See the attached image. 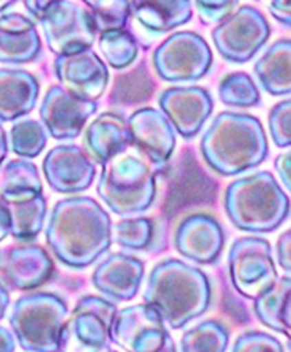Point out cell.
I'll return each mask as SVG.
<instances>
[{
    "label": "cell",
    "instance_id": "bcb514c9",
    "mask_svg": "<svg viewBox=\"0 0 291 352\" xmlns=\"http://www.w3.org/2000/svg\"><path fill=\"white\" fill-rule=\"evenodd\" d=\"M287 349H288V352H291V338H288V341H287Z\"/></svg>",
    "mask_w": 291,
    "mask_h": 352
},
{
    "label": "cell",
    "instance_id": "e0dca14e",
    "mask_svg": "<svg viewBox=\"0 0 291 352\" xmlns=\"http://www.w3.org/2000/svg\"><path fill=\"white\" fill-rule=\"evenodd\" d=\"M52 274L54 261L41 245H13L0 252V278L7 288L36 289L47 283Z\"/></svg>",
    "mask_w": 291,
    "mask_h": 352
},
{
    "label": "cell",
    "instance_id": "ac0fdd59",
    "mask_svg": "<svg viewBox=\"0 0 291 352\" xmlns=\"http://www.w3.org/2000/svg\"><path fill=\"white\" fill-rule=\"evenodd\" d=\"M175 249L195 264H216L225 247L222 225L210 214L197 212L184 217L175 231Z\"/></svg>",
    "mask_w": 291,
    "mask_h": 352
},
{
    "label": "cell",
    "instance_id": "4fadbf2b",
    "mask_svg": "<svg viewBox=\"0 0 291 352\" xmlns=\"http://www.w3.org/2000/svg\"><path fill=\"white\" fill-rule=\"evenodd\" d=\"M54 73L63 90L93 102L104 95L111 77L107 65L93 49L58 55L54 60Z\"/></svg>",
    "mask_w": 291,
    "mask_h": 352
},
{
    "label": "cell",
    "instance_id": "d6a6232c",
    "mask_svg": "<svg viewBox=\"0 0 291 352\" xmlns=\"http://www.w3.org/2000/svg\"><path fill=\"white\" fill-rule=\"evenodd\" d=\"M85 8L90 11L96 33L125 30L131 16V5L126 0H84Z\"/></svg>",
    "mask_w": 291,
    "mask_h": 352
},
{
    "label": "cell",
    "instance_id": "cb8c5ba5",
    "mask_svg": "<svg viewBox=\"0 0 291 352\" xmlns=\"http://www.w3.org/2000/svg\"><path fill=\"white\" fill-rule=\"evenodd\" d=\"M40 82L25 69H0V121H16L35 109Z\"/></svg>",
    "mask_w": 291,
    "mask_h": 352
},
{
    "label": "cell",
    "instance_id": "ffe728a7",
    "mask_svg": "<svg viewBox=\"0 0 291 352\" xmlns=\"http://www.w3.org/2000/svg\"><path fill=\"white\" fill-rule=\"evenodd\" d=\"M145 264L128 253H111L96 264L91 283L111 302L133 300L140 289Z\"/></svg>",
    "mask_w": 291,
    "mask_h": 352
},
{
    "label": "cell",
    "instance_id": "4316f807",
    "mask_svg": "<svg viewBox=\"0 0 291 352\" xmlns=\"http://www.w3.org/2000/svg\"><path fill=\"white\" fill-rule=\"evenodd\" d=\"M254 313L263 326L291 338V277H279L254 300Z\"/></svg>",
    "mask_w": 291,
    "mask_h": 352
},
{
    "label": "cell",
    "instance_id": "7dc6e473",
    "mask_svg": "<svg viewBox=\"0 0 291 352\" xmlns=\"http://www.w3.org/2000/svg\"><path fill=\"white\" fill-rule=\"evenodd\" d=\"M111 352H117V351H111Z\"/></svg>",
    "mask_w": 291,
    "mask_h": 352
},
{
    "label": "cell",
    "instance_id": "d4e9b609",
    "mask_svg": "<svg viewBox=\"0 0 291 352\" xmlns=\"http://www.w3.org/2000/svg\"><path fill=\"white\" fill-rule=\"evenodd\" d=\"M131 16L153 35L172 32L188 24L192 19V3L189 0H145L129 2Z\"/></svg>",
    "mask_w": 291,
    "mask_h": 352
},
{
    "label": "cell",
    "instance_id": "9c48e42d",
    "mask_svg": "<svg viewBox=\"0 0 291 352\" xmlns=\"http://www.w3.org/2000/svg\"><path fill=\"white\" fill-rule=\"evenodd\" d=\"M153 68L170 84L195 82L210 73L213 52L205 38L195 32H175L153 52Z\"/></svg>",
    "mask_w": 291,
    "mask_h": 352
},
{
    "label": "cell",
    "instance_id": "f546056e",
    "mask_svg": "<svg viewBox=\"0 0 291 352\" xmlns=\"http://www.w3.org/2000/svg\"><path fill=\"white\" fill-rule=\"evenodd\" d=\"M47 131L38 120L16 121L10 131V146L21 159H34L45 151Z\"/></svg>",
    "mask_w": 291,
    "mask_h": 352
},
{
    "label": "cell",
    "instance_id": "44dd1931",
    "mask_svg": "<svg viewBox=\"0 0 291 352\" xmlns=\"http://www.w3.org/2000/svg\"><path fill=\"white\" fill-rule=\"evenodd\" d=\"M41 55V38L35 21L21 13L0 16V63L25 65Z\"/></svg>",
    "mask_w": 291,
    "mask_h": 352
},
{
    "label": "cell",
    "instance_id": "8d00e7d4",
    "mask_svg": "<svg viewBox=\"0 0 291 352\" xmlns=\"http://www.w3.org/2000/svg\"><path fill=\"white\" fill-rule=\"evenodd\" d=\"M192 7L199 11L202 24L216 27L227 19L239 7V3L225 2V0L224 2H203V0H197L195 3H192Z\"/></svg>",
    "mask_w": 291,
    "mask_h": 352
},
{
    "label": "cell",
    "instance_id": "603a6c76",
    "mask_svg": "<svg viewBox=\"0 0 291 352\" xmlns=\"http://www.w3.org/2000/svg\"><path fill=\"white\" fill-rule=\"evenodd\" d=\"M10 217V236L16 241L30 242L46 227L47 201L43 192L25 190L0 195Z\"/></svg>",
    "mask_w": 291,
    "mask_h": 352
},
{
    "label": "cell",
    "instance_id": "30bf717a",
    "mask_svg": "<svg viewBox=\"0 0 291 352\" xmlns=\"http://www.w3.org/2000/svg\"><path fill=\"white\" fill-rule=\"evenodd\" d=\"M228 272L235 289L255 300L279 278L271 244L260 236L238 238L228 250Z\"/></svg>",
    "mask_w": 291,
    "mask_h": 352
},
{
    "label": "cell",
    "instance_id": "7402d4cb",
    "mask_svg": "<svg viewBox=\"0 0 291 352\" xmlns=\"http://www.w3.org/2000/svg\"><path fill=\"white\" fill-rule=\"evenodd\" d=\"M84 151L93 164L103 165L114 154L133 143L128 120L118 112H103L87 126L84 132Z\"/></svg>",
    "mask_w": 291,
    "mask_h": 352
},
{
    "label": "cell",
    "instance_id": "2e32d148",
    "mask_svg": "<svg viewBox=\"0 0 291 352\" xmlns=\"http://www.w3.org/2000/svg\"><path fill=\"white\" fill-rule=\"evenodd\" d=\"M43 173L54 192L74 195L93 184L96 167L78 145H57L47 151L43 161Z\"/></svg>",
    "mask_w": 291,
    "mask_h": 352
},
{
    "label": "cell",
    "instance_id": "8992f818",
    "mask_svg": "<svg viewBox=\"0 0 291 352\" xmlns=\"http://www.w3.org/2000/svg\"><path fill=\"white\" fill-rule=\"evenodd\" d=\"M68 315L63 297L35 291L14 302L8 321L14 338L25 352H60Z\"/></svg>",
    "mask_w": 291,
    "mask_h": 352
},
{
    "label": "cell",
    "instance_id": "1f68e13d",
    "mask_svg": "<svg viewBox=\"0 0 291 352\" xmlns=\"http://www.w3.org/2000/svg\"><path fill=\"white\" fill-rule=\"evenodd\" d=\"M43 192V183L36 165L27 159H13L0 168V195L16 192Z\"/></svg>",
    "mask_w": 291,
    "mask_h": 352
},
{
    "label": "cell",
    "instance_id": "ee69618b",
    "mask_svg": "<svg viewBox=\"0 0 291 352\" xmlns=\"http://www.w3.org/2000/svg\"><path fill=\"white\" fill-rule=\"evenodd\" d=\"M8 154V139H7V132L2 128V124H0V168H2L5 157H7Z\"/></svg>",
    "mask_w": 291,
    "mask_h": 352
},
{
    "label": "cell",
    "instance_id": "52a82bcc",
    "mask_svg": "<svg viewBox=\"0 0 291 352\" xmlns=\"http://www.w3.org/2000/svg\"><path fill=\"white\" fill-rule=\"evenodd\" d=\"M32 21L40 22L47 47L57 55L74 54L91 49L96 41V29L90 11L84 3L57 0V2H24Z\"/></svg>",
    "mask_w": 291,
    "mask_h": 352
},
{
    "label": "cell",
    "instance_id": "7a4b0ae2",
    "mask_svg": "<svg viewBox=\"0 0 291 352\" xmlns=\"http://www.w3.org/2000/svg\"><path fill=\"white\" fill-rule=\"evenodd\" d=\"M211 283L199 267L177 258L158 263L148 275L144 304L161 315L166 326L180 330L211 305Z\"/></svg>",
    "mask_w": 291,
    "mask_h": 352
},
{
    "label": "cell",
    "instance_id": "f35d334b",
    "mask_svg": "<svg viewBox=\"0 0 291 352\" xmlns=\"http://www.w3.org/2000/svg\"><path fill=\"white\" fill-rule=\"evenodd\" d=\"M274 168H276L279 179L282 181L285 189L291 194V150L279 154L274 161Z\"/></svg>",
    "mask_w": 291,
    "mask_h": 352
},
{
    "label": "cell",
    "instance_id": "5bb4252c",
    "mask_svg": "<svg viewBox=\"0 0 291 352\" xmlns=\"http://www.w3.org/2000/svg\"><path fill=\"white\" fill-rule=\"evenodd\" d=\"M159 110L183 139H194L214 110L211 93L203 87H170L158 99Z\"/></svg>",
    "mask_w": 291,
    "mask_h": 352
},
{
    "label": "cell",
    "instance_id": "ab89813d",
    "mask_svg": "<svg viewBox=\"0 0 291 352\" xmlns=\"http://www.w3.org/2000/svg\"><path fill=\"white\" fill-rule=\"evenodd\" d=\"M269 13L274 19L291 29V2H271L268 5Z\"/></svg>",
    "mask_w": 291,
    "mask_h": 352
},
{
    "label": "cell",
    "instance_id": "836d02e7",
    "mask_svg": "<svg viewBox=\"0 0 291 352\" xmlns=\"http://www.w3.org/2000/svg\"><path fill=\"white\" fill-rule=\"evenodd\" d=\"M155 227L147 217L123 219L112 227V241L125 250H147L150 247Z\"/></svg>",
    "mask_w": 291,
    "mask_h": 352
},
{
    "label": "cell",
    "instance_id": "277c9868",
    "mask_svg": "<svg viewBox=\"0 0 291 352\" xmlns=\"http://www.w3.org/2000/svg\"><path fill=\"white\" fill-rule=\"evenodd\" d=\"M156 173L150 159L131 143L101 165L98 197L117 216L137 217L155 203Z\"/></svg>",
    "mask_w": 291,
    "mask_h": 352
},
{
    "label": "cell",
    "instance_id": "e575fe53",
    "mask_svg": "<svg viewBox=\"0 0 291 352\" xmlns=\"http://www.w3.org/2000/svg\"><path fill=\"white\" fill-rule=\"evenodd\" d=\"M268 128L277 148L291 146V98L277 102L269 110Z\"/></svg>",
    "mask_w": 291,
    "mask_h": 352
},
{
    "label": "cell",
    "instance_id": "83f0119b",
    "mask_svg": "<svg viewBox=\"0 0 291 352\" xmlns=\"http://www.w3.org/2000/svg\"><path fill=\"white\" fill-rule=\"evenodd\" d=\"M230 330L222 322L208 319L181 335L180 352H227Z\"/></svg>",
    "mask_w": 291,
    "mask_h": 352
},
{
    "label": "cell",
    "instance_id": "d6986e66",
    "mask_svg": "<svg viewBox=\"0 0 291 352\" xmlns=\"http://www.w3.org/2000/svg\"><path fill=\"white\" fill-rule=\"evenodd\" d=\"M133 143L150 159L158 172L169 164L177 148V131L161 110L144 107L128 118Z\"/></svg>",
    "mask_w": 291,
    "mask_h": 352
},
{
    "label": "cell",
    "instance_id": "60d3db41",
    "mask_svg": "<svg viewBox=\"0 0 291 352\" xmlns=\"http://www.w3.org/2000/svg\"><path fill=\"white\" fill-rule=\"evenodd\" d=\"M16 338L13 332L7 327L0 326V352H14Z\"/></svg>",
    "mask_w": 291,
    "mask_h": 352
},
{
    "label": "cell",
    "instance_id": "74e56055",
    "mask_svg": "<svg viewBox=\"0 0 291 352\" xmlns=\"http://www.w3.org/2000/svg\"><path fill=\"white\" fill-rule=\"evenodd\" d=\"M276 255L280 269L287 274V277H291V228L279 236Z\"/></svg>",
    "mask_w": 291,
    "mask_h": 352
},
{
    "label": "cell",
    "instance_id": "d590c367",
    "mask_svg": "<svg viewBox=\"0 0 291 352\" xmlns=\"http://www.w3.org/2000/svg\"><path fill=\"white\" fill-rule=\"evenodd\" d=\"M232 352H285L283 344L261 330H247L235 340Z\"/></svg>",
    "mask_w": 291,
    "mask_h": 352
},
{
    "label": "cell",
    "instance_id": "f6af8a7d",
    "mask_svg": "<svg viewBox=\"0 0 291 352\" xmlns=\"http://www.w3.org/2000/svg\"><path fill=\"white\" fill-rule=\"evenodd\" d=\"M16 2H0V16L10 13V8H13Z\"/></svg>",
    "mask_w": 291,
    "mask_h": 352
},
{
    "label": "cell",
    "instance_id": "5b68a950",
    "mask_svg": "<svg viewBox=\"0 0 291 352\" xmlns=\"http://www.w3.org/2000/svg\"><path fill=\"white\" fill-rule=\"evenodd\" d=\"M224 209L239 231L266 234L276 231L291 211V203L276 176L266 170L235 179L225 189Z\"/></svg>",
    "mask_w": 291,
    "mask_h": 352
},
{
    "label": "cell",
    "instance_id": "f1b7e54d",
    "mask_svg": "<svg viewBox=\"0 0 291 352\" xmlns=\"http://www.w3.org/2000/svg\"><path fill=\"white\" fill-rule=\"evenodd\" d=\"M98 46H100L104 63L114 69L128 68L139 57V44L126 30L103 33L98 40Z\"/></svg>",
    "mask_w": 291,
    "mask_h": 352
},
{
    "label": "cell",
    "instance_id": "ba28073f",
    "mask_svg": "<svg viewBox=\"0 0 291 352\" xmlns=\"http://www.w3.org/2000/svg\"><path fill=\"white\" fill-rule=\"evenodd\" d=\"M118 308L100 296H84L67 318L60 352H111Z\"/></svg>",
    "mask_w": 291,
    "mask_h": 352
},
{
    "label": "cell",
    "instance_id": "9a60e30c",
    "mask_svg": "<svg viewBox=\"0 0 291 352\" xmlns=\"http://www.w3.org/2000/svg\"><path fill=\"white\" fill-rule=\"evenodd\" d=\"M96 110L98 102L84 101L60 85H52L41 101L40 120L52 139L73 140L82 134Z\"/></svg>",
    "mask_w": 291,
    "mask_h": 352
},
{
    "label": "cell",
    "instance_id": "b9f144b4",
    "mask_svg": "<svg viewBox=\"0 0 291 352\" xmlns=\"http://www.w3.org/2000/svg\"><path fill=\"white\" fill-rule=\"evenodd\" d=\"M10 236V217L3 203L0 201V242Z\"/></svg>",
    "mask_w": 291,
    "mask_h": 352
},
{
    "label": "cell",
    "instance_id": "8fae6325",
    "mask_svg": "<svg viewBox=\"0 0 291 352\" xmlns=\"http://www.w3.org/2000/svg\"><path fill=\"white\" fill-rule=\"evenodd\" d=\"M213 43L219 55L236 65L247 63L268 43L271 27L265 14L250 5H239L213 29Z\"/></svg>",
    "mask_w": 291,
    "mask_h": 352
},
{
    "label": "cell",
    "instance_id": "6da1fadb",
    "mask_svg": "<svg viewBox=\"0 0 291 352\" xmlns=\"http://www.w3.org/2000/svg\"><path fill=\"white\" fill-rule=\"evenodd\" d=\"M112 220L95 198L67 197L54 205L46 225V242L54 256L71 269L95 264L112 245Z\"/></svg>",
    "mask_w": 291,
    "mask_h": 352
},
{
    "label": "cell",
    "instance_id": "4dcf8cb0",
    "mask_svg": "<svg viewBox=\"0 0 291 352\" xmlns=\"http://www.w3.org/2000/svg\"><path fill=\"white\" fill-rule=\"evenodd\" d=\"M217 95L222 104L236 109L257 107L260 104V91L254 79L247 73H230L219 84Z\"/></svg>",
    "mask_w": 291,
    "mask_h": 352
},
{
    "label": "cell",
    "instance_id": "7c38bea8",
    "mask_svg": "<svg viewBox=\"0 0 291 352\" xmlns=\"http://www.w3.org/2000/svg\"><path fill=\"white\" fill-rule=\"evenodd\" d=\"M112 343L125 352H178L164 319L147 304L118 310L112 327Z\"/></svg>",
    "mask_w": 291,
    "mask_h": 352
},
{
    "label": "cell",
    "instance_id": "7bdbcfd3",
    "mask_svg": "<svg viewBox=\"0 0 291 352\" xmlns=\"http://www.w3.org/2000/svg\"><path fill=\"white\" fill-rule=\"evenodd\" d=\"M10 302H12V299H10V291L7 286L0 282V321L7 315Z\"/></svg>",
    "mask_w": 291,
    "mask_h": 352
},
{
    "label": "cell",
    "instance_id": "484cf974",
    "mask_svg": "<svg viewBox=\"0 0 291 352\" xmlns=\"http://www.w3.org/2000/svg\"><path fill=\"white\" fill-rule=\"evenodd\" d=\"M254 74L268 95H291V40L274 41L257 60Z\"/></svg>",
    "mask_w": 291,
    "mask_h": 352
},
{
    "label": "cell",
    "instance_id": "3957f363",
    "mask_svg": "<svg viewBox=\"0 0 291 352\" xmlns=\"http://www.w3.org/2000/svg\"><path fill=\"white\" fill-rule=\"evenodd\" d=\"M200 153L217 175L238 176L266 161V131L254 115L221 112L202 135Z\"/></svg>",
    "mask_w": 291,
    "mask_h": 352
}]
</instances>
